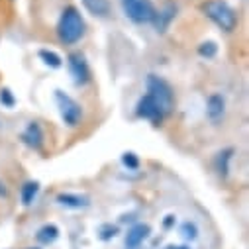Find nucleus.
Returning <instances> with one entry per match:
<instances>
[{"label": "nucleus", "instance_id": "15", "mask_svg": "<svg viewBox=\"0 0 249 249\" xmlns=\"http://www.w3.org/2000/svg\"><path fill=\"white\" fill-rule=\"evenodd\" d=\"M57 235H59V230L53 224H47V226H43L37 231V241H41V243H53L57 239Z\"/></svg>", "mask_w": 249, "mask_h": 249}, {"label": "nucleus", "instance_id": "7", "mask_svg": "<svg viewBox=\"0 0 249 249\" xmlns=\"http://www.w3.org/2000/svg\"><path fill=\"white\" fill-rule=\"evenodd\" d=\"M136 114H138L140 118L151 120V122H155V124H159V122L165 118L163 110H161L147 94H143V96L140 98V102H138V106H136Z\"/></svg>", "mask_w": 249, "mask_h": 249}, {"label": "nucleus", "instance_id": "18", "mask_svg": "<svg viewBox=\"0 0 249 249\" xmlns=\"http://www.w3.org/2000/svg\"><path fill=\"white\" fill-rule=\"evenodd\" d=\"M230 157H231V149H226V151L218 153V159H216L218 173L224 175V177H226V173H228V161H230Z\"/></svg>", "mask_w": 249, "mask_h": 249}, {"label": "nucleus", "instance_id": "5", "mask_svg": "<svg viewBox=\"0 0 249 249\" xmlns=\"http://www.w3.org/2000/svg\"><path fill=\"white\" fill-rule=\"evenodd\" d=\"M55 102H57L61 120H63L69 128H75L77 124L81 122V118H83V108H81V104H79L75 98H71L69 94L61 92V90H55Z\"/></svg>", "mask_w": 249, "mask_h": 249}, {"label": "nucleus", "instance_id": "8", "mask_svg": "<svg viewBox=\"0 0 249 249\" xmlns=\"http://www.w3.org/2000/svg\"><path fill=\"white\" fill-rule=\"evenodd\" d=\"M22 142L28 147H32V149H41V145H43V132H41L37 122H30L26 126V130L22 132Z\"/></svg>", "mask_w": 249, "mask_h": 249}, {"label": "nucleus", "instance_id": "23", "mask_svg": "<svg viewBox=\"0 0 249 249\" xmlns=\"http://www.w3.org/2000/svg\"><path fill=\"white\" fill-rule=\"evenodd\" d=\"M0 196H6V186L2 180H0Z\"/></svg>", "mask_w": 249, "mask_h": 249}, {"label": "nucleus", "instance_id": "3", "mask_svg": "<svg viewBox=\"0 0 249 249\" xmlns=\"http://www.w3.org/2000/svg\"><path fill=\"white\" fill-rule=\"evenodd\" d=\"M145 89H147L145 94H147V96L163 110V114L167 116V114L171 112L173 104H175V94H173L171 85H169L165 79L157 77V75H149L147 81H145Z\"/></svg>", "mask_w": 249, "mask_h": 249}, {"label": "nucleus", "instance_id": "21", "mask_svg": "<svg viewBox=\"0 0 249 249\" xmlns=\"http://www.w3.org/2000/svg\"><path fill=\"white\" fill-rule=\"evenodd\" d=\"M0 102H2L6 108H12L16 100H14V96H12V92L8 89H2V90H0Z\"/></svg>", "mask_w": 249, "mask_h": 249}, {"label": "nucleus", "instance_id": "11", "mask_svg": "<svg viewBox=\"0 0 249 249\" xmlns=\"http://www.w3.org/2000/svg\"><path fill=\"white\" fill-rule=\"evenodd\" d=\"M175 16H177V6L167 4L165 8H161L159 12H155V16H153L151 22L155 24L157 32H167V28H169V24L175 20Z\"/></svg>", "mask_w": 249, "mask_h": 249}, {"label": "nucleus", "instance_id": "22", "mask_svg": "<svg viewBox=\"0 0 249 249\" xmlns=\"http://www.w3.org/2000/svg\"><path fill=\"white\" fill-rule=\"evenodd\" d=\"M118 233V228L116 226H102V230H100V239H110V237H114Z\"/></svg>", "mask_w": 249, "mask_h": 249}, {"label": "nucleus", "instance_id": "6", "mask_svg": "<svg viewBox=\"0 0 249 249\" xmlns=\"http://www.w3.org/2000/svg\"><path fill=\"white\" fill-rule=\"evenodd\" d=\"M67 65H69V73L75 81V85H87L90 79V69L87 59L81 53H71L67 59Z\"/></svg>", "mask_w": 249, "mask_h": 249}, {"label": "nucleus", "instance_id": "4", "mask_svg": "<svg viewBox=\"0 0 249 249\" xmlns=\"http://www.w3.org/2000/svg\"><path fill=\"white\" fill-rule=\"evenodd\" d=\"M122 10L134 24H147L157 12L151 0H122Z\"/></svg>", "mask_w": 249, "mask_h": 249}, {"label": "nucleus", "instance_id": "2", "mask_svg": "<svg viewBox=\"0 0 249 249\" xmlns=\"http://www.w3.org/2000/svg\"><path fill=\"white\" fill-rule=\"evenodd\" d=\"M204 14L224 32H233L237 26V14L235 10L226 2V0H208L202 6Z\"/></svg>", "mask_w": 249, "mask_h": 249}, {"label": "nucleus", "instance_id": "1", "mask_svg": "<svg viewBox=\"0 0 249 249\" xmlns=\"http://www.w3.org/2000/svg\"><path fill=\"white\" fill-rule=\"evenodd\" d=\"M85 20L81 16V12L75 6H69L61 12L59 24H57V36L59 41L65 45H73L77 41H81V37L85 36Z\"/></svg>", "mask_w": 249, "mask_h": 249}, {"label": "nucleus", "instance_id": "16", "mask_svg": "<svg viewBox=\"0 0 249 249\" xmlns=\"http://www.w3.org/2000/svg\"><path fill=\"white\" fill-rule=\"evenodd\" d=\"M39 57H41V61H43L45 65H49V67H53V69L61 67V57H59L55 51H49V49H41V51H39Z\"/></svg>", "mask_w": 249, "mask_h": 249}, {"label": "nucleus", "instance_id": "17", "mask_svg": "<svg viewBox=\"0 0 249 249\" xmlns=\"http://www.w3.org/2000/svg\"><path fill=\"white\" fill-rule=\"evenodd\" d=\"M180 233H182L184 239L195 241V239L198 237V228H196V224H193V222H184V224L180 226Z\"/></svg>", "mask_w": 249, "mask_h": 249}, {"label": "nucleus", "instance_id": "24", "mask_svg": "<svg viewBox=\"0 0 249 249\" xmlns=\"http://www.w3.org/2000/svg\"><path fill=\"white\" fill-rule=\"evenodd\" d=\"M167 249H189V247H175V245H169Z\"/></svg>", "mask_w": 249, "mask_h": 249}, {"label": "nucleus", "instance_id": "19", "mask_svg": "<svg viewBox=\"0 0 249 249\" xmlns=\"http://www.w3.org/2000/svg\"><path fill=\"white\" fill-rule=\"evenodd\" d=\"M198 53L202 55V57H214L216 53H218V45L214 43V41H204V43H200V47H198Z\"/></svg>", "mask_w": 249, "mask_h": 249}, {"label": "nucleus", "instance_id": "12", "mask_svg": "<svg viewBox=\"0 0 249 249\" xmlns=\"http://www.w3.org/2000/svg\"><path fill=\"white\" fill-rule=\"evenodd\" d=\"M57 202L65 208H87L89 206V198L83 195H73V193H61L57 196Z\"/></svg>", "mask_w": 249, "mask_h": 249}, {"label": "nucleus", "instance_id": "14", "mask_svg": "<svg viewBox=\"0 0 249 249\" xmlns=\"http://www.w3.org/2000/svg\"><path fill=\"white\" fill-rule=\"evenodd\" d=\"M37 193H39V184L37 182H26L24 186H22V202L26 204V206H30L34 200H36V196H37Z\"/></svg>", "mask_w": 249, "mask_h": 249}, {"label": "nucleus", "instance_id": "9", "mask_svg": "<svg viewBox=\"0 0 249 249\" xmlns=\"http://www.w3.org/2000/svg\"><path fill=\"white\" fill-rule=\"evenodd\" d=\"M224 112H226V100L222 94H210L208 96V102H206V116L210 122H220L224 118Z\"/></svg>", "mask_w": 249, "mask_h": 249}, {"label": "nucleus", "instance_id": "10", "mask_svg": "<svg viewBox=\"0 0 249 249\" xmlns=\"http://www.w3.org/2000/svg\"><path fill=\"white\" fill-rule=\"evenodd\" d=\"M151 228L147 224H136L134 228H130L128 235H126V247L128 249H138L149 235Z\"/></svg>", "mask_w": 249, "mask_h": 249}, {"label": "nucleus", "instance_id": "20", "mask_svg": "<svg viewBox=\"0 0 249 249\" xmlns=\"http://www.w3.org/2000/svg\"><path fill=\"white\" fill-rule=\"evenodd\" d=\"M122 163L126 165L128 169H138L140 159H138V155H136V153H124V155H122Z\"/></svg>", "mask_w": 249, "mask_h": 249}, {"label": "nucleus", "instance_id": "13", "mask_svg": "<svg viewBox=\"0 0 249 249\" xmlns=\"http://www.w3.org/2000/svg\"><path fill=\"white\" fill-rule=\"evenodd\" d=\"M83 6L96 18H106L110 14V0H83Z\"/></svg>", "mask_w": 249, "mask_h": 249}]
</instances>
